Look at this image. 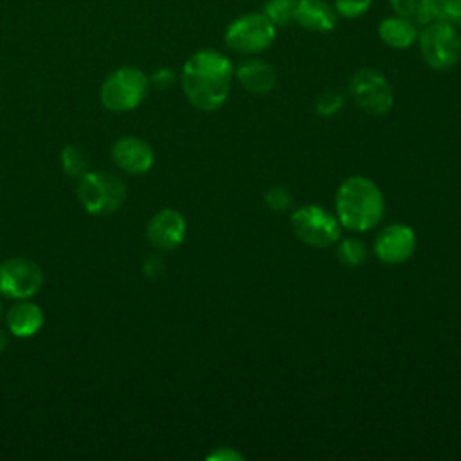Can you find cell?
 <instances>
[{
    "instance_id": "cell-1",
    "label": "cell",
    "mask_w": 461,
    "mask_h": 461,
    "mask_svg": "<svg viewBox=\"0 0 461 461\" xmlns=\"http://www.w3.org/2000/svg\"><path fill=\"white\" fill-rule=\"evenodd\" d=\"M234 67L214 49H202L187 58L182 68V88L187 101L203 112L220 108L229 92Z\"/></svg>"
},
{
    "instance_id": "cell-2",
    "label": "cell",
    "mask_w": 461,
    "mask_h": 461,
    "mask_svg": "<svg viewBox=\"0 0 461 461\" xmlns=\"http://www.w3.org/2000/svg\"><path fill=\"white\" fill-rule=\"evenodd\" d=\"M339 223L349 230H369L384 214V196L376 184L366 176H351L337 191Z\"/></svg>"
},
{
    "instance_id": "cell-3",
    "label": "cell",
    "mask_w": 461,
    "mask_h": 461,
    "mask_svg": "<svg viewBox=\"0 0 461 461\" xmlns=\"http://www.w3.org/2000/svg\"><path fill=\"white\" fill-rule=\"evenodd\" d=\"M420 52L425 63L436 70L454 67L461 58V34L448 22L434 20L418 32Z\"/></svg>"
},
{
    "instance_id": "cell-4",
    "label": "cell",
    "mask_w": 461,
    "mask_h": 461,
    "mask_svg": "<svg viewBox=\"0 0 461 461\" xmlns=\"http://www.w3.org/2000/svg\"><path fill=\"white\" fill-rule=\"evenodd\" d=\"M149 79L137 67H121L113 70L101 86V101L112 112L133 110L148 92Z\"/></svg>"
},
{
    "instance_id": "cell-5",
    "label": "cell",
    "mask_w": 461,
    "mask_h": 461,
    "mask_svg": "<svg viewBox=\"0 0 461 461\" xmlns=\"http://www.w3.org/2000/svg\"><path fill=\"white\" fill-rule=\"evenodd\" d=\"M77 198L88 212H113L126 198V185L119 176L104 171L85 173L77 185Z\"/></svg>"
},
{
    "instance_id": "cell-6",
    "label": "cell",
    "mask_w": 461,
    "mask_h": 461,
    "mask_svg": "<svg viewBox=\"0 0 461 461\" xmlns=\"http://www.w3.org/2000/svg\"><path fill=\"white\" fill-rule=\"evenodd\" d=\"M276 25L263 13L238 16L225 29V43L240 54H258L270 47L276 38Z\"/></svg>"
},
{
    "instance_id": "cell-7",
    "label": "cell",
    "mask_w": 461,
    "mask_h": 461,
    "mask_svg": "<svg viewBox=\"0 0 461 461\" xmlns=\"http://www.w3.org/2000/svg\"><path fill=\"white\" fill-rule=\"evenodd\" d=\"M353 101L367 113L380 117L385 115L394 103V94L387 77L375 68H360L349 81Z\"/></svg>"
},
{
    "instance_id": "cell-8",
    "label": "cell",
    "mask_w": 461,
    "mask_h": 461,
    "mask_svg": "<svg viewBox=\"0 0 461 461\" xmlns=\"http://www.w3.org/2000/svg\"><path fill=\"white\" fill-rule=\"evenodd\" d=\"M294 234L306 245L322 249L333 245L340 236L339 220L322 207L304 205L290 218Z\"/></svg>"
},
{
    "instance_id": "cell-9",
    "label": "cell",
    "mask_w": 461,
    "mask_h": 461,
    "mask_svg": "<svg viewBox=\"0 0 461 461\" xmlns=\"http://www.w3.org/2000/svg\"><path fill=\"white\" fill-rule=\"evenodd\" d=\"M43 285L40 267L25 258H9L0 265V294L11 299H27Z\"/></svg>"
},
{
    "instance_id": "cell-10",
    "label": "cell",
    "mask_w": 461,
    "mask_h": 461,
    "mask_svg": "<svg viewBox=\"0 0 461 461\" xmlns=\"http://www.w3.org/2000/svg\"><path fill=\"white\" fill-rule=\"evenodd\" d=\"M416 249L414 230L403 223L385 227L375 241V254L380 261L396 265L407 261Z\"/></svg>"
},
{
    "instance_id": "cell-11",
    "label": "cell",
    "mask_w": 461,
    "mask_h": 461,
    "mask_svg": "<svg viewBox=\"0 0 461 461\" xmlns=\"http://www.w3.org/2000/svg\"><path fill=\"white\" fill-rule=\"evenodd\" d=\"M185 238V220L175 209H162L148 223V240L162 250L178 247Z\"/></svg>"
},
{
    "instance_id": "cell-12",
    "label": "cell",
    "mask_w": 461,
    "mask_h": 461,
    "mask_svg": "<svg viewBox=\"0 0 461 461\" xmlns=\"http://www.w3.org/2000/svg\"><path fill=\"white\" fill-rule=\"evenodd\" d=\"M112 158L121 169L131 175L146 173L153 166V151L149 144L139 137H122L113 142Z\"/></svg>"
},
{
    "instance_id": "cell-13",
    "label": "cell",
    "mask_w": 461,
    "mask_h": 461,
    "mask_svg": "<svg viewBox=\"0 0 461 461\" xmlns=\"http://www.w3.org/2000/svg\"><path fill=\"white\" fill-rule=\"evenodd\" d=\"M295 22L313 32H328L337 23V11L326 0H297Z\"/></svg>"
},
{
    "instance_id": "cell-14",
    "label": "cell",
    "mask_w": 461,
    "mask_h": 461,
    "mask_svg": "<svg viewBox=\"0 0 461 461\" xmlns=\"http://www.w3.org/2000/svg\"><path fill=\"white\" fill-rule=\"evenodd\" d=\"M234 76L238 77L240 85L252 94H267L276 85V70L270 63L263 59H247L236 70Z\"/></svg>"
},
{
    "instance_id": "cell-15",
    "label": "cell",
    "mask_w": 461,
    "mask_h": 461,
    "mask_svg": "<svg viewBox=\"0 0 461 461\" xmlns=\"http://www.w3.org/2000/svg\"><path fill=\"white\" fill-rule=\"evenodd\" d=\"M378 36L385 45L393 49H407L418 40V27L414 22L394 14L380 22Z\"/></svg>"
},
{
    "instance_id": "cell-16",
    "label": "cell",
    "mask_w": 461,
    "mask_h": 461,
    "mask_svg": "<svg viewBox=\"0 0 461 461\" xmlns=\"http://www.w3.org/2000/svg\"><path fill=\"white\" fill-rule=\"evenodd\" d=\"M43 324V312L34 303H18L7 313V326L16 337H31Z\"/></svg>"
},
{
    "instance_id": "cell-17",
    "label": "cell",
    "mask_w": 461,
    "mask_h": 461,
    "mask_svg": "<svg viewBox=\"0 0 461 461\" xmlns=\"http://www.w3.org/2000/svg\"><path fill=\"white\" fill-rule=\"evenodd\" d=\"M394 13L414 22L416 25H427L438 18L436 0H389Z\"/></svg>"
},
{
    "instance_id": "cell-18",
    "label": "cell",
    "mask_w": 461,
    "mask_h": 461,
    "mask_svg": "<svg viewBox=\"0 0 461 461\" xmlns=\"http://www.w3.org/2000/svg\"><path fill=\"white\" fill-rule=\"evenodd\" d=\"M295 9H297V0H267L261 13L276 27H285L295 22Z\"/></svg>"
},
{
    "instance_id": "cell-19",
    "label": "cell",
    "mask_w": 461,
    "mask_h": 461,
    "mask_svg": "<svg viewBox=\"0 0 461 461\" xmlns=\"http://www.w3.org/2000/svg\"><path fill=\"white\" fill-rule=\"evenodd\" d=\"M61 162H63V169L67 175L70 176H83L85 173H88V158L86 155L76 148V146H65L61 151Z\"/></svg>"
},
{
    "instance_id": "cell-20",
    "label": "cell",
    "mask_w": 461,
    "mask_h": 461,
    "mask_svg": "<svg viewBox=\"0 0 461 461\" xmlns=\"http://www.w3.org/2000/svg\"><path fill=\"white\" fill-rule=\"evenodd\" d=\"M337 256L344 265L349 267H357L362 265L366 259V247L360 240L355 238H346L342 240V243L337 249Z\"/></svg>"
},
{
    "instance_id": "cell-21",
    "label": "cell",
    "mask_w": 461,
    "mask_h": 461,
    "mask_svg": "<svg viewBox=\"0 0 461 461\" xmlns=\"http://www.w3.org/2000/svg\"><path fill=\"white\" fill-rule=\"evenodd\" d=\"M371 2L373 0H335L333 7L337 14L344 18H358L371 7Z\"/></svg>"
},
{
    "instance_id": "cell-22",
    "label": "cell",
    "mask_w": 461,
    "mask_h": 461,
    "mask_svg": "<svg viewBox=\"0 0 461 461\" xmlns=\"http://www.w3.org/2000/svg\"><path fill=\"white\" fill-rule=\"evenodd\" d=\"M438 18L461 27V0H436Z\"/></svg>"
},
{
    "instance_id": "cell-23",
    "label": "cell",
    "mask_w": 461,
    "mask_h": 461,
    "mask_svg": "<svg viewBox=\"0 0 461 461\" xmlns=\"http://www.w3.org/2000/svg\"><path fill=\"white\" fill-rule=\"evenodd\" d=\"M342 106V95L337 92H326L317 99V112L321 115H331Z\"/></svg>"
},
{
    "instance_id": "cell-24",
    "label": "cell",
    "mask_w": 461,
    "mask_h": 461,
    "mask_svg": "<svg viewBox=\"0 0 461 461\" xmlns=\"http://www.w3.org/2000/svg\"><path fill=\"white\" fill-rule=\"evenodd\" d=\"M265 200H267V203H268L272 209L283 211V209H286V207L290 205V200H292V198H290V194H288L286 189H283V187H274V189H270V191L267 193Z\"/></svg>"
},
{
    "instance_id": "cell-25",
    "label": "cell",
    "mask_w": 461,
    "mask_h": 461,
    "mask_svg": "<svg viewBox=\"0 0 461 461\" xmlns=\"http://www.w3.org/2000/svg\"><path fill=\"white\" fill-rule=\"evenodd\" d=\"M149 81H151L155 86H158V88H167V86L175 81V74H173V70H169V68H158V70L153 72V76L149 77Z\"/></svg>"
},
{
    "instance_id": "cell-26",
    "label": "cell",
    "mask_w": 461,
    "mask_h": 461,
    "mask_svg": "<svg viewBox=\"0 0 461 461\" xmlns=\"http://www.w3.org/2000/svg\"><path fill=\"white\" fill-rule=\"evenodd\" d=\"M207 459H216V461H220V459H225V461H238V459H243V456L238 454L236 450H230V448H218L216 452L209 454Z\"/></svg>"
},
{
    "instance_id": "cell-27",
    "label": "cell",
    "mask_w": 461,
    "mask_h": 461,
    "mask_svg": "<svg viewBox=\"0 0 461 461\" xmlns=\"http://www.w3.org/2000/svg\"><path fill=\"white\" fill-rule=\"evenodd\" d=\"M5 346H7V339H5V335L0 331V351H2Z\"/></svg>"
},
{
    "instance_id": "cell-28",
    "label": "cell",
    "mask_w": 461,
    "mask_h": 461,
    "mask_svg": "<svg viewBox=\"0 0 461 461\" xmlns=\"http://www.w3.org/2000/svg\"><path fill=\"white\" fill-rule=\"evenodd\" d=\"M0 313H2V306H0Z\"/></svg>"
}]
</instances>
